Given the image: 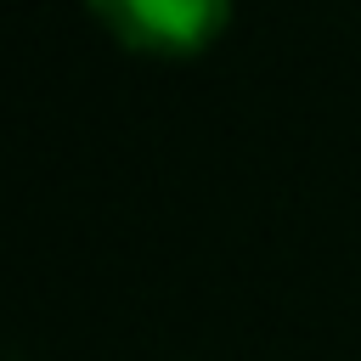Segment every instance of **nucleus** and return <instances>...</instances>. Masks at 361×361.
Returning a JSON list of instances; mask_svg holds the SVG:
<instances>
[{
  "instance_id": "1",
  "label": "nucleus",
  "mask_w": 361,
  "mask_h": 361,
  "mask_svg": "<svg viewBox=\"0 0 361 361\" xmlns=\"http://www.w3.org/2000/svg\"><path fill=\"white\" fill-rule=\"evenodd\" d=\"M85 6L118 45L147 56H192L231 23V0H85Z\"/></svg>"
}]
</instances>
